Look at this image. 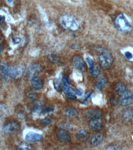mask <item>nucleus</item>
I'll return each mask as SVG.
<instances>
[{
	"instance_id": "obj_29",
	"label": "nucleus",
	"mask_w": 133,
	"mask_h": 150,
	"mask_svg": "<svg viewBox=\"0 0 133 150\" xmlns=\"http://www.w3.org/2000/svg\"><path fill=\"white\" fill-rule=\"evenodd\" d=\"M86 62H87L90 69L92 68L94 66V64L93 60L90 57H88L86 58Z\"/></svg>"
},
{
	"instance_id": "obj_18",
	"label": "nucleus",
	"mask_w": 133,
	"mask_h": 150,
	"mask_svg": "<svg viewBox=\"0 0 133 150\" xmlns=\"http://www.w3.org/2000/svg\"><path fill=\"white\" fill-rule=\"evenodd\" d=\"M9 67L6 63L0 62V76L3 78L9 77Z\"/></svg>"
},
{
	"instance_id": "obj_8",
	"label": "nucleus",
	"mask_w": 133,
	"mask_h": 150,
	"mask_svg": "<svg viewBox=\"0 0 133 150\" xmlns=\"http://www.w3.org/2000/svg\"><path fill=\"white\" fill-rule=\"evenodd\" d=\"M42 70L41 65L38 64H35L30 66L28 69V75L29 78L32 79L37 77Z\"/></svg>"
},
{
	"instance_id": "obj_13",
	"label": "nucleus",
	"mask_w": 133,
	"mask_h": 150,
	"mask_svg": "<svg viewBox=\"0 0 133 150\" xmlns=\"http://www.w3.org/2000/svg\"><path fill=\"white\" fill-rule=\"evenodd\" d=\"M43 138V136L39 134L34 132H29L25 136V139L30 142H36L40 141Z\"/></svg>"
},
{
	"instance_id": "obj_11",
	"label": "nucleus",
	"mask_w": 133,
	"mask_h": 150,
	"mask_svg": "<svg viewBox=\"0 0 133 150\" xmlns=\"http://www.w3.org/2000/svg\"><path fill=\"white\" fill-rule=\"evenodd\" d=\"M103 125V121L101 118L91 119L89 123L90 128L94 131H99L101 129Z\"/></svg>"
},
{
	"instance_id": "obj_30",
	"label": "nucleus",
	"mask_w": 133,
	"mask_h": 150,
	"mask_svg": "<svg viewBox=\"0 0 133 150\" xmlns=\"http://www.w3.org/2000/svg\"><path fill=\"white\" fill-rule=\"evenodd\" d=\"M92 92H93L91 91H88L87 92H86L83 97V100L84 102L87 100L88 99L90 98V97L91 95H92Z\"/></svg>"
},
{
	"instance_id": "obj_16",
	"label": "nucleus",
	"mask_w": 133,
	"mask_h": 150,
	"mask_svg": "<svg viewBox=\"0 0 133 150\" xmlns=\"http://www.w3.org/2000/svg\"><path fill=\"white\" fill-rule=\"evenodd\" d=\"M31 84L32 87L36 90H41L43 86V81L38 76L34 77L31 79Z\"/></svg>"
},
{
	"instance_id": "obj_14",
	"label": "nucleus",
	"mask_w": 133,
	"mask_h": 150,
	"mask_svg": "<svg viewBox=\"0 0 133 150\" xmlns=\"http://www.w3.org/2000/svg\"><path fill=\"white\" fill-rule=\"evenodd\" d=\"M30 109L34 113L41 112L44 109L43 104L41 102L38 100H35L31 103L30 105Z\"/></svg>"
},
{
	"instance_id": "obj_38",
	"label": "nucleus",
	"mask_w": 133,
	"mask_h": 150,
	"mask_svg": "<svg viewBox=\"0 0 133 150\" xmlns=\"http://www.w3.org/2000/svg\"><path fill=\"white\" fill-rule=\"evenodd\" d=\"M7 1L10 3H13V0H7Z\"/></svg>"
},
{
	"instance_id": "obj_22",
	"label": "nucleus",
	"mask_w": 133,
	"mask_h": 150,
	"mask_svg": "<svg viewBox=\"0 0 133 150\" xmlns=\"http://www.w3.org/2000/svg\"><path fill=\"white\" fill-rule=\"evenodd\" d=\"M8 111L3 104H0V118H4L8 116Z\"/></svg>"
},
{
	"instance_id": "obj_10",
	"label": "nucleus",
	"mask_w": 133,
	"mask_h": 150,
	"mask_svg": "<svg viewBox=\"0 0 133 150\" xmlns=\"http://www.w3.org/2000/svg\"><path fill=\"white\" fill-rule=\"evenodd\" d=\"M108 83V79L105 76L99 77L94 85V88L96 91H100L106 86Z\"/></svg>"
},
{
	"instance_id": "obj_17",
	"label": "nucleus",
	"mask_w": 133,
	"mask_h": 150,
	"mask_svg": "<svg viewBox=\"0 0 133 150\" xmlns=\"http://www.w3.org/2000/svg\"><path fill=\"white\" fill-rule=\"evenodd\" d=\"M76 138L80 142H85L88 140L90 138L89 133L86 130H79L76 135Z\"/></svg>"
},
{
	"instance_id": "obj_35",
	"label": "nucleus",
	"mask_w": 133,
	"mask_h": 150,
	"mask_svg": "<svg viewBox=\"0 0 133 150\" xmlns=\"http://www.w3.org/2000/svg\"><path fill=\"white\" fill-rule=\"evenodd\" d=\"M5 20V17L4 16L0 15V24H2L4 22Z\"/></svg>"
},
{
	"instance_id": "obj_26",
	"label": "nucleus",
	"mask_w": 133,
	"mask_h": 150,
	"mask_svg": "<svg viewBox=\"0 0 133 150\" xmlns=\"http://www.w3.org/2000/svg\"><path fill=\"white\" fill-rule=\"evenodd\" d=\"M65 97H66V99L69 100H74L76 99V95L71 92V91H70V92L66 93Z\"/></svg>"
},
{
	"instance_id": "obj_21",
	"label": "nucleus",
	"mask_w": 133,
	"mask_h": 150,
	"mask_svg": "<svg viewBox=\"0 0 133 150\" xmlns=\"http://www.w3.org/2000/svg\"><path fill=\"white\" fill-rule=\"evenodd\" d=\"M100 67L99 64H94L93 68L90 69L91 74L94 78H97L100 75Z\"/></svg>"
},
{
	"instance_id": "obj_23",
	"label": "nucleus",
	"mask_w": 133,
	"mask_h": 150,
	"mask_svg": "<svg viewBox=\"0 0 133 150\" xmlns=\"http://www.w3.org/2000/svg\"><path fill=\"white\" fill-rule=\"evenodd\" d=\"M48 59L51 63H57L59 62L60 58L57 55L52 54L48 56Z\"/></svg>"
},
{
	"instance_id": "obj_4",
	"label": "nucleus",
	"mask_w": 133,
	"mask_h": 150,
	"mask_svg": "<svg viewBox=\"0 0 133 150\" xmlns=\"http://www.w3.org/2000/svg\"><path fill=\"white\" fill-rule=\"evenodd\" d=\"M99 65L103 70L109 69L113 63V58L111 54L108 50L103 49L99 56Z\"/></svg>"
},
{
	"instance_id": "obj_15",
	"label": "nucleus",
	"mask_w": 133,
	"mask_h": 150,
	"mask_svg": "<svg viewBox=\"0 0 133 150\" xmlns=\"http://www.w3.org/2000/svg\"><path fill=\"white\" fill-rule=\"evenodd\" d=\"M104 139V135L102 133H98L94 134L90 140V144L93 146H97L101 143Z\"/></svg>"
},
{
	"instance_id": "obj_33",
	"label": "nucleus",
	"mask_w": 133,
	"mask_h": 150,
	"mask_svg": "<svg viewBox=\"0 0 133 150\" xmlns=\"http://www.w3.org/2000/svg\"><path fill=\"white\" fill-rule=\"evenodd\" d=\"M77 96H80L82 95L83 91L82 90L80 89H76L74 90Z\"/></svg>"
},
{
	"instance_id": "obj_32",
	"label": "nucleus",
	"mask_w": 133,
	"mask_h": 150,
	"mask_svg": "<svg viewBox=\"0 0 133 150\" xmlns=\"http://www.w3.org/2000/svg\"><path fill=\"white\" fill-rule=\"evenodd\" d=\"M125 56L126 58L128 60L131 59L133 57L132 54L131 52H130L129 51H127L125 52Z\"/></svg>"
},
{
	"instance_id": "obj_12",
	"label": "nucleus",
	"mask_w": 133,
	"mask_h": 150,
	"mask_svg": "<svg viewBox=\"0 0 133 150\" xmlns=\"http://www.w3.org/2000/svg\"><path fill=\"white\" fill-rule=\"evenodd\" d=\"M85 115V117L88 119H93L101 118L102 112L100 110L97 109H90L86 111Z\"/></svg>"
},
{
	"instance_id": "obj_25",
	"label": "nucleus",
	"mask_w": 133,
	"mask_h": 150,
	"mask_svg": "<svg viewBox=\"0 0 133 150\" xmlns=\"http://www.w3.org/2000/svg\"><path fill=\"white\" fill-rule=\"evenodd\" d=\"M52 118L50 116H48L44 118V119L41 120V123L43 125H47L50 124L52 121Z\"/></svg>"
},
{
	"instance_id": "obj_7",
	"label": "nucleus",
	"mask_w": 133,
	"mask_h": 150,
	"mask_svg": "<svg viewBox=\"0 0 133 150\" xmlns=\"http://www.w3.org/2000/svg\"><path fill=\"white\" fill-rule=\"evenodd\" d=\"M20 125L16 122H11L6 124L3 129V132L8 134H15L20 129Z\"/></svg>"
},
{
	"instance_id": "obj_5",
	"label": "nucleus",
	"mask_w": 133,
	"mask_h": 150,
	"mask_svg": "<svg viewBox=\"0 0 133 150\" xmlns=\"http://www.w3.org/2000/svg\"><path fill=\"white\" fill-rule=\"evenodd\" d=\"M26 70L24 64L9 67V76L14 79H20L23 76Z\"/></svg>"
},
{
	"instance_id": "obj_37",
	"label": "nucleus",
	"mask_w": 133,
	"mask_h": 150,
	"mask_svg": "<svg viewBox=\"0 0 133 150\" xmlns=\"http://www.w3.org/2000/svg\"><path fill=\"white\" fill-rule=\"evenodd\" d=\"M2 50H3V47H2V46L0 43V53L2 52Z\"/></svg>"
},
{
	"instance_id": "obj_24",
	"label": "nucleus",
	"mask_w": 133,
	"mask_h": 150,
	"mask_svg": "<svg viewBox=\"0 0 133 150\" xmlns=\"http://www.w3.org/2000/svg\"><path fill=\"white\" fill-rule=\"evenodd\" d=\"M18 149L19 150L34 149L32 146L25 143H23L20 144L18 146Z\"/></svg>"
},
{
	"instance_id": "obj_28",
	"label": "nucleus",
	"mask_w": 133,
	"mask_h": 150,
	"mask_svg": "<svg viewBox=\"0 0 133 150\" xmlns=\"http://www.w3.org/2000/svg\"><path fill=\"white\" fill-rule=\"evenodd\" d=\"M54 107L52 105L48 107L43 109V111H42V113H50L53 112L54 111Z\"/></svg>"
},
{
	"instance_id": "obj_34",
	"label": "nucleus",
	"mask_w": 133,
	"mask_h": 150,
	"mask_svg": "<svg viewBox=\"0 0 133 150\" xmlns=\"http://www.w3.org/2000/svg\"><path fill=\"white\" fill-rule=\"evenodd\" d=\"M27 95L28 97H30V98H35L36 97V94L33 92H28L27 93Z\"/></svg>"
},
{
	"instance_id": "obj_1",
	"label": "nucleus",
	"mask_w": 133,
	"mask_h": 150,
	"mask_svg": "<svg viewBox=\"0 0 133 150\" xmlns=\"http://www.w3.org/2000/svg\"><path fill=\"white\" fill-rule=\"evenodd\" d=\"M115 90L119 97V104L121 106H128L133 103V92L128 90L124 83L121 82L117 83Z\"/></svg>"
},
{
	"instance_id": "obj_20",
	"label": "nucleus",
	"mask_w": 133,
	"mask_h": 150,
	"mask_svg": "<svg viewBox=\"0 0 133 150\" xmlns=\"http://www.w3.org/2000/svg\"><path fill=\"white\" fill-rule=\"evenodd\" d=\"M122 117L125 120L129 121L133 119V110L128 109L125 110L122 114Z\"/></svg>"
},
{
	"instance_id": "obj_9",
	"label": "nucleus",
	"mask_w": 133,
	"mask_h": 150,
	"mask_svg": "<svg viewBox=\"0 0 133 150\" xmlns=\"http://www.w3.org/2000/svg\"><path fill=\"white\" fill-rule=\"evenodd\" d=\"M57 138L60 142L67 144L71 141V137L69 132L65 130L61 129L58 131Z\"/></svg>"
},
{
	"instance_id": "obj_36",
	"label": "nucleus",
	"mask_w": 133,
	"mask_h": 150,
	"mask_svg": "<svg viewBox=\"0 0 133 150\" xmlns=\"http://www.w3.org/2000/svg\"><path fill=\"white\" fill-rule=\"evenodd\" d=\"M21 39L18 38H15L13 39V42H15V43H16V44L19 43L20 42H21Z\"/></svg>"
},
{
	"instance_id": "obj_19",
	"label": "nucleus",
	"mask_w": 133,
	"mask_h": 150,
	"mask_svg": "<svg viewBox=\"0 0 133 150\" xmlns=\"http://www.w3.org/2000/svg\"><path fill=\"white\" fill-rule=\"evenodd\" d=\"M65 115L68 117L71 118H74L77 117L78 115V113L77 110L74 108L71 107H68L65 109Z\"/></svg>"
},
{
	"instance_id": "obj_31",
	"label": "nucleus",
	"mask_w": 133,
	"mask_h": 150,
	"mask_svg": "<svg viewBox=\"0 0 133 150\" xmlns=\"http://www.w3.org/2000/svg\"><path fill=\"white\" fill-rule=\"evenodd\" d=\"M120 149V148L118 146L116 145H109L107 146L106 150H118Z\"/></svg>"
},
{
	"instance_id": "obj_6",
	"label": "nucleus",
	"mask_w": 133,
	"mask_h": 150,
	"mask_svg": "<svg viewBox=\"0 0 133 150\" xmlns=\"http://www.w3.org/2000/svg\"><path fill=\"white\" fill-rule=\"evenodd\" d=\"M72 64L76 70L79 72H85L87 70L86 63L81 56H76L74 57Z\"/></svg>"
},
{
	"instance_id": "obj_27",
	"label": "nucleus",
	"mask_w": 133,
	"mask_h": 150,
	"mask_svg": "<svg viewBox=\"0 0 133 150\" xmlns=\"http://www.w3.org/2000/svg\"><path fill=\"white\" fill-rule=\"evenodd\" d=\"M54 86L55 88L58 91L62 90V83H61V82L59 80L56 79L54 81Z\"/></svg>"
},
{
	"instance_id": "obj_3",
	"label": "nucleus",
	"mask_w": 133,
	"mask_h": 150,
	"mask_svg": "<svg viewBox=\"0 0 133 150\" xmlns=\"http://www.w3.org/2000/svg\"><path fill=\"white\" fill-rule=\"evenodd\" d=\"M114 24L117 29L121 32L129 33L133 30L132 26L123 14L120 13L116 16Z\"/></svg>"
},
{
	"instance_id": "obj_2",
	"label": "nucleus",
	"mask_w": 133,
	"mask_h": 150,
	"mask_svg": "<svg viewBox=\"0 0 133 150\" xmlns=\"http://www.w3.org/2000/svg\"><path fill=\"white\" fill-rule=\"evenodd\" d=\"M59 22L61 25L66 30L76 31L79 28V22L74 17L71 15H62L59 19Z\"/></svg>"
}]
</instances>
